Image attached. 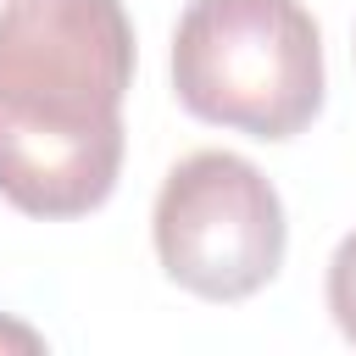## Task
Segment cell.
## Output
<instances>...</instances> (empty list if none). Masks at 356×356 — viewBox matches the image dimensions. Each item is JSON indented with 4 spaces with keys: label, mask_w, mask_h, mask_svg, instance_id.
<instances>
[{
    "label": "cell",
    "mask_w": 356,
    "mask_h": 356,
    "mask_svg": "<svg viewBox=\"0 0 356 356\" xmlns=\"http://www.w3.org/2000/svg\"><path fill=\"white\" fill-rule=\"evenodd\" d=\"M134 22L122 0H0V200L67 222L122 178Z\"/></svg>",
    "instance_id": "1"
},
{
    "label": "cell",
    "mask_w": 356,
    "mask_h": 356,
    "mask_svg": "<svg viewBox=\"0 0 356 356\" xmlns=\"http://www.w3.org/2000/svg\"><path fill=\"white\" fill-rule=\"evenodd\" d=\"M323 28L300 0H189L172 28V95L250 139H295L323 111Z\"/></svg>",
    "instance_id": "2"
},
{
    "label": "cell",
    "mask_w": 356,
    "mask_h": 356,
    "mask_svg": "<svg viewBox=\"0 0 356 356\" xmlns=\"http://www.w3.org/2000/svg\"><path fill=\"white\" fill-rule=\"evenodd\" d=\"M161 273L200 300H250L284 267L289 222L267 172L234 150H189L167 167L150 211Z\"/></svg>",
    "instance_id": "3"
},
{
    "label": "cell",
    "mask_w": 356,
    "mask_h": 356,
    "mask_svg": "<svg viewBox=\"0 0 356 356\" xmlns=\"http://www.w3.org/2000/svg\"><path fill=\"white\" fill-rule=\"evenodd\" d=\"M328 312L339 323V334L356 345V228L334 245L328 256Z\"/></svg>",
    "instance_id": "4"
},
{
    "label": "cell",
    "mask_w": 356,
    "mask_h": 356,
    "mask_svg": "<svg viewBox=\"0 0 356 356\" xmlns=\"http://www.w3.org/2000/svg\"><path fill=\"white\" fill-rule=\"evenodd\" d=\"M0 350H44V339H39L28 323H11V317H0Z\"/></svg>",
    "instance_id": "5"
}]
</instances>
